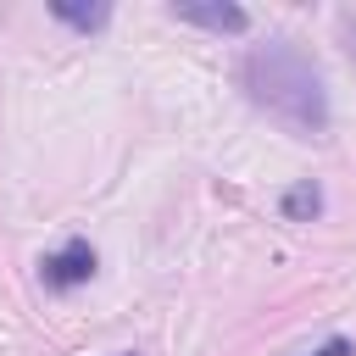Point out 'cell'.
Wrapping results in <instances>:
<instances>
[{"label":"cell","instance_id":"cell-1","mask_svg":"<svg viewBox=\"0 0 356 356\" xmlns=\"http://www.w3.org/2000/svg\"><path fill=\"white\" fill-rule=\"evenodd\" d=\"M245 89L250 100L278 117L289 134L300 139H317L328 128V89H323V72L317 61L295 44V39H267L245 56Z\"/></svg>","mask_w":356,"mask_h":356},{"label":"cell","instance_id":"cell-2","mask_svg":"<svg viewBox=\"0 0 356 356\" xmlns=\"http://www.w3.org/2000/svg\"><path fill=\"white\" fill-rule=\"evenodd\" d=\"M39 273H44L50 289H78V284H89V278H95V250H89V239H67L61 250H50V256L39 261Z\"/></svg>","mask_w":356,"mask_h":356},{"label":"cell","instance_id":"cell-3","mask_svg":"<svg viewBox=\"0 0 356 356\" xmlns=\"http://www.w3.org/2000/svg\"><path fill=\"white\" fill-rule=\"evenodd\" d=\"M178 22H195V28H211V33H245L250 28V11L245 6H172Z\"/></svg>","mask_w":356,"mask_h":356},{"label":"cell","instance_id":"cell-4","mask_svg":"<svg viewBox=\"0 0 356 356\" xmlns=\"http://www.w3.org/2000/svg\"><path fill=\"white\" fill-rule=\"evenodd\" d=\"M50 17L56 22H67V28H78V33H95V28H106V6H72V0H50Z\"/></svg>","mask_w":356,"mask_h":356},{"label":"cell","instance_id":"cell-5","mask_svg":"<svg viewBox=\"0 0 356 356\" xmlns=\"http://www.w3.org/2000/svg\"><path fill=\"white\" fill-rule=\"evenodd\" d=\"M317 211H323V195H317L312 178H300V184L284 189V217H289V222H312Z\"/></svg>","mask_w":356,"mask_h":356},{"label":"cell","instance_id":"cell-6","mask_svg":"<svg viewBox=\"0 0 356 356\" xmlns=\"http://www.w3.org/2000/svg\"><path fill=\"white\" fill-rule=\"evenodd\" d=\"M312 356H350V339H345V334H334V339H323Z\"/></svg>","mask_w":356,"mask_h":356},{"label":"cell","instance_id":"cell-7","mask_svg":"<svg viewBox=\"0 0 356 356\" xmlns=\"http://www.w3.org/2000/svg\"><path fill=\"white\" fill-rule=\"evenodd\" d=\"M339 28H345V39H350V56H356V17H339Z\"/></svg>","mask_w":356,"mask_h":356}]
</instances>
